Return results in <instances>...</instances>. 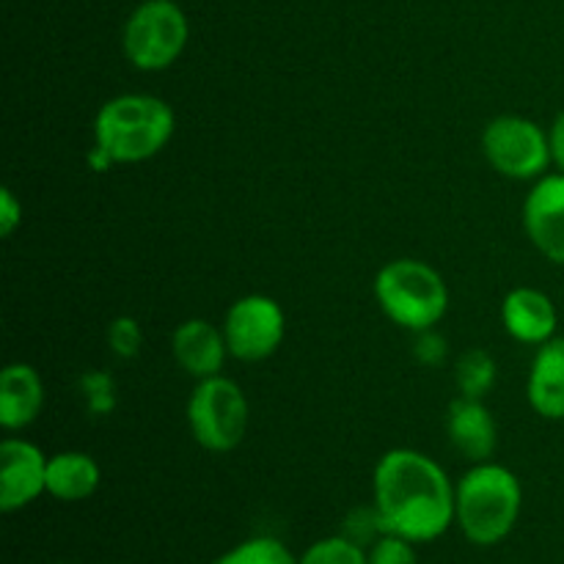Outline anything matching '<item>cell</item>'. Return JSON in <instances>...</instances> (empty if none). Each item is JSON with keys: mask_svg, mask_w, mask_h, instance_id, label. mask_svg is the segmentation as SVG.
I'll return each mask as SVG.
<instances>
[{"mask_svg": "<svg viewBox=\"0 0 564 564\" xmlns=\"http://www.w3.org/2000/svg\"><path fill=\"white\" fill-rule=\"evenodd\" d=\"M372 490L386 534L430 543L455 521V485L433 457L416 449L386 452L375 466Z\"/></svg>", "mask_w": 564, "mask_h": 564, "instance_id": "6da1fadb", "label": "cell"}, {"mask_svg": "<svg viewBox=\"0 0 564 564\" xmlns=\"http://www.w3.org/2000/svg\"><path fill=\"white\" fill-rule=\"evenodd\" d=\"M176 116L165 99L154 94H119L97 110L94 147L116 165L143 163L174 138Z\"/></svg>", "mask_w": 564, "mask_h": 564, "instance_id": "7a4b0ae2", "label": "cell"}, {"mask_svg": "<svg viewBox=\"0 0 564 564\" xmlns=\"http://www.w3.org/2000/svg\"><path fill=\"white\" fill-rule=\"evenodd\" d=\"M521 505V482L499 463H474L455 485V521L474 545L501 543L516 527Z\"/></svg>", "mask_w": 564, "mask_h": 564, "instance_id": "3957f363", "label": "cell"}, {"mask_svg": "<svg viewBox=\"0 0 564 564\" xmlns=\"http://www.w3.org/2000/svg\"><path fill=\"white\" fill-rule=\"evenodd\" d=\"M375 297L391 323L413 334L435 328L449 308L444 275L419 259H394L383 264L375 275Z\"/></svg>", "mask_w": 564, "mask_h": 564, "instance_id": "277c9868", "label": "cell"}, {"mask_svg": "<svg viewBox=\"0 0 564 564\" xmlns=\"http://www.w3.org/2000/svg\"><path fill=\"white\" fill-rule=\"evenodd\" d=\"M248 397L240 386L224 375L196 380L187 400V427L202 449L224 455L237 449L248 430Z\"/></svg>", "mask_w": 564, "mask_h": 564, "instance_id": "5b68a950", "label": "cell"}, {"mask_svg": "<svg viewBox=\"0 0 564 564\" xmlns=\"http://www.w3.org/2000/svg\"><path fill=\"white\" fill-rule=\"evenodd\" d=\"M191 25L174 0H143L124 22L121 50L141 72H163L185 53Z\"/></svg>", "mask_w": 564, "mask_h": 564, "instance_id": "8992f818", "label": "cell"}, {"mask_svg": "<svg viewBox=\"0 0 564 564\" xmlns=\"http://www.w3.org/2000/svg\"><path fill=\"white\" fill-rule=\"evenodd\" d=\"M482 152L488 163L510 180H540L549 174V132L527 116H496L482 132Z\"/></svg>", "mask_w": 564, "mask_h": 564, "instance_id": "52a82bcc", "label": "cell"}, {"mask_svg": "<svg viewBox=\"0 0 564 564\" xmlns=\"http://www.w3.org/2000/svg\"><path fill=\"white\" fill-rule=\"evenodd\" d=\"M224 336L229 356L237 361H264L286 336V314L270 295H246L226 312Z\"/></svg>", "mask_w": 564, "mask_h": 564, "instance_id": "ba28073f", "label": "cell"}, {"mask_svg": "<svg viewBox=\"0 0 564 564\" xmlns=\"http://www.w3.org/2000/svg\"><path fill=\"white\" fill-rule=\"evenodd\" d=\"M523 229L549 262L564 268V174L554 171L534 182L523 202Z\"/></svg>", "mask_w": 564, "mask_h": 564, "instance_id": "9c48e42d", "label": "cell"}, {"mask_svg": "<svg viewBox=\"0 0 564 564\" xmlns=\"http://www.w3.org/2000/svg\"><path fill=\"white\" fill-rule=\"evenodd\" d=\"M47 494V457L25 438L0 444V510L14 512Z\"/></svg>", "mask_w": 564, "mask_h": 564, "instance_id": "30bf717a", "label": "cell"}, {"mask_svg": "<svg viewBox=\"0 0 564 564\" xmlns=\"http://www.w3.org/2000/svg\"><path fill=\"white\" fill-rule=\"evenodd\" d=\"M501 323L516 341L540 347L556 336L560 314H556L554 301L543 290L516 286L512 292H507L505 303H501Z\"/></svg>", "mask_w": 564, "mask_h": 564, "instance_id": "8fae6325", "label": "cell"}, {"mask_svg": "<svg viewBox=\"0 0 564 564\" xmlns=\"http://www.w3.org/2000/svg\"><path fill=\"white\" fill-rule=\"evenodd\" d=\"M171 352L191 378L204 380L220 375L229 347H226L224 328L213 325L209 319L193 317L176 325V330L171 334Z\"/></svg>", "mask_w": 564, "mask_h": 564, "instance_id": "7c38bea8", "label": "cell"}, {"mask_svg": "<svg viewBox=\"0 0 564 564\" xmlns=\"http://www.w3.org/2000/svg\"><path fill=\"white\" fill-rule=\"evenodd\" d=\"M446 430H449L452 446L466 460L485 463L494 457L496 444H499V430H496V419L485 405V400L457 397L449 405Z\"/></svg>", "mask_w": 564, "mask_h": 564, "instance_id": "4fadbf2b", "label": "cell"}, {"mask_svg": "<svg viewBox=\"0 0 564 564\" xmlns=\"http://www.w3.org/2000/svg\"><path fill=\"white\" fill-rule=\"evenodd\" d=\"M44 408V380L31 364H9L0 372V424L9 433L31 427Z\"/></svg>", "mask_w": 564, "mask_h": 564, "instance_id": "5bb4252c", "label": "cell"}, {"mask_svg": "<svg viewBox=\"0 0 564 564\" xmlns=\"http://www.w3.org/2000/svg\"><path fill=\"white\" fill-rule=\"evenodd\" d=\"M527 397L543 419H564V336H554L538 347L529 369Z\"/></svg>", "mask_w": 564, "mask_h": 564, "instance_id": "9a60e30c", "label": "cell"}, {"mask_svg": "<svg viewBox=\"0 0 564 564\" xmlns=\"http://www.w3.org/2000/svg\"><path fill=\"white\" fill-rule=\"evenodd\" d=\"M99 471L97 460L86 452H58L47 457V494L58 501H86L97 494Z\"/></svg>", "mask_w": 564, "mask_h": 564, "instance_id": "2e32d148", "label": "cell"}, {"mask_svg": "<svg viewBox=\"0 0 564 564\" xmlns=\"http://www.w3.org/2000/svg\"><path fill=\"white\" fill-rule=\"evenodd\" d=\"M455 383L460 397L485 400L488 391L496 386V361L490 352L471 347L463 352L455 364Z\"/></svg>", "mask_w": 564, "mask_h": 564, "instance_id": "e0dca14e", "label": "cell"}, {"mask_svg": "<svg viewBox=\"0 0 564 564\" xmlns=\"http://www.w3.org/2000/svg\"><path fill=\"white\" fill-rule=\"evenodd\" d=\"M213 564H297L292 551L275 538H253L226 551Z\"/></svg>", "mask_w": 564, "mask_h": 564, "instance_id": "ac0fdd59", "label": "cell"}, {"mask_svg": "<svg viewBox=\"0 0 564 564\" xmlns=\"http://www.w3.org/2000/svg\"><path fill=\"white\" fill-rule=\"evenodd\" d=\"M297 564H369V556L361 545L341 534V538H325L314 543Z\"/></svg>", "mask_w": 564, "mask_h": 564, "instance_id": "d6986e66", "label": "cell"}, {"mask_svg": "<svg viewBox=\"0 0 564 564\" xmlns=\"http://www.w3.org/2000/svg\"><path fill=\"white\" fill-rule=\"evenodd\" d=\"M86 408L94 416H108L116 408V383L108 372H86L80 378Z\"/></svg>", "mask_w": 564, "mask_h": 564, "instance_id": "ffe728a7", "label": "cell"}, {"mask_svg": "<svg viewBox=\"0 0 564 564\" xmlns=\"http://www.w3.org/2000/svg\"><path fill=\"white\" fill-rule=\"evenodd\" d=\"M108 345L110 350L119 358L130 361V358H138L143 350V330L138 325L135 317H116L113 323L108 325Z\"/></svg>", "mask_w": 564, "mask_h": 564, "instance_id": "44dd1931", "label": "cell"}, {"mask_svg": "<svg viewBox=\"0 0 564 564\" xmlns=\"http://www.w3.org/2000/svg\"><path fill=\"white\" fill-rule=\"evenodd\" d=\"M411 540L400 538V534H383L372 543L369 551V564H419L416 551H413Z\"/></svg>", "mask_w": 564, "mask_h": 564, "instance_id": "7402d4cb", "label": "cell"}, {"mask_svg": "<svg viewBox=\"0 0 564 564\" xmlns=\"http://www.w3.org/2000/svg\"><path fill=\"white\" fill-rule=\"evenodd\" d=\"M449 347H446V339L435 328L419 330L416 341H413V356H416L419 364L424 367H438L446 358Z\"/></svg>", "mask_w": 564, "mask_h": 564, "instance_id": "603a6c76", "label": "cell"}, {"mask_svg": "<svg viewBox=\"0 0 564 564\" xmlns=\"http://www.w3.org/2000/svg\"><path fill=\"white\" fill-rule=\"evenodd\" d=\"M0 196V235L11 237L22 226V202L14 196L11 187H3Z\"/></svg>", "mask_w": 564, "mask_h": 564, "instance_id": "cb8c5ba5", "label": "cell"}, {"mask_svg": "<svg viewBox=\"0 0 564 564\" xmlns=\"http://www.w3.org/2000/svg\"><path fill=\"white\" fill-rule=\"evenodd\" d=\"M549 143H551V163L556 165V171L564 174V110L556 113L554 124L549 130Z\"/></svg>", "mask_w": 564, "mask_h": 564, "instance_id": "d4e9b609", "label": "cell"}]
</instances>
